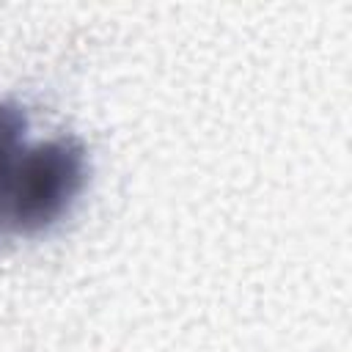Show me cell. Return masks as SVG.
Returning a JSON list of instances; mask_svg holds the SVG:
<instances>
[{
  "mask_svg": "<svg viewBox=\"0 0 352 352\" xmlns=\"http://www.w3.org/2000/svg\"><path fill=\"white\" fill-rule=\"evenodd\" d=\"M85 182L82 146L69 138L28 140V118L0 104V236L36 234L55 223Z\"/></svg>",
  "mask_w": 352,
  "mask_h": 352,
  "instance_id": "cell-1",
  "label": "cell"
}]
</instances>
